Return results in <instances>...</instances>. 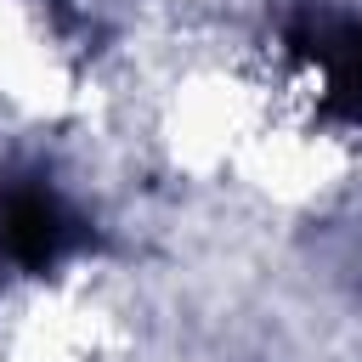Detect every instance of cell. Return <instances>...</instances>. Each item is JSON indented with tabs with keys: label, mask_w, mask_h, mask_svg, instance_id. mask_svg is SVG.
I'll use <instances>...</instances> for the list:
<instances>
[{
	"label": "cell",
	"mask_w": 362,
	"mask_h": 362,
	"mask_svg": "<svg viewBox=\"0 0 362 362\" xmlns=\"http://www.w3.org/2000/svg\"><path fill=\"white\" fill-rule=\"evenodd\" d=\"M79 249H85V215L51 175L28 170L0 187V255L17 272L45 277Z\"/></svg>",
	"instance_id": "1"
}]
</instances>
